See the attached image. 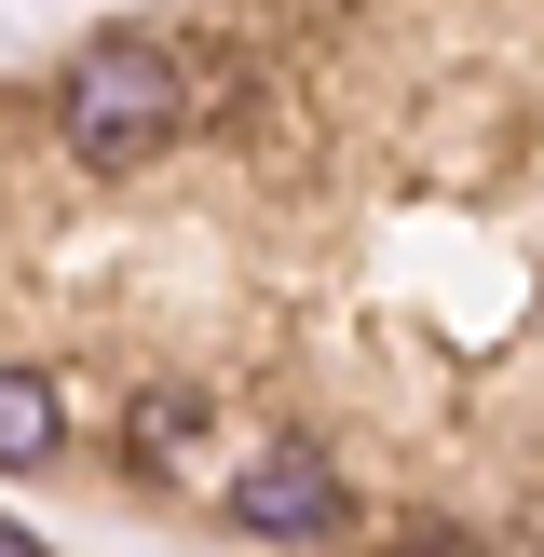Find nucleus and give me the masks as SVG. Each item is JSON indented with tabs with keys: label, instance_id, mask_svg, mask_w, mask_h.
Listing matches in <instances>:
<instances>
[{
	"label": "nucleus",
	"instance_id": "nucleus-1",
	"mask_svg": "<svg viewBox=\"0 0 544 557\" xmlns=\"http://www.w3.org/2000/svg\"><path fill=\"white\" fill-rule=\"evenodd\" d=\"M0 490L150 557H544V0L109 14L0 82Z\"/></svg>",
	"mask_w": 544,
	"mask_h": 557
},
{
	"label": "nucleus",
	"instance_id": "nucleus-2",
	"mask_svg": "<svg viewBox=\"0 0 544 557\" xmlns=\"http://www.w3.org/2000/svg\"><path fill=\"white\" fill-rule=\"evenodd\" d=\"M0 557H96L69 531V517H41V504H14V490H0Z\"/></svg>",
	"mask_w": 544,
	"mask_h": 557
}]
</instances>
